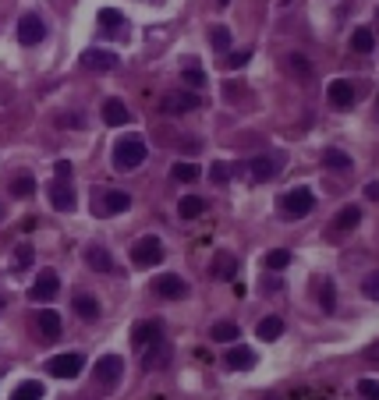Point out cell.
Masks as SVG:
<instances>
[{
  "mask_svg": "<svg viewBox=\"0 0 379 400\" xmlns=\"http://www.w3.org/2000/svg\"><path fill=\"white\" fill-rule=\"evenodd\" d=\"M145 156H149V149H145L142 135H124L114 145V166H117V171H124V174L135 171V166H142Z\"/></svg>",
  "mask_w": 379,
  "mask_h": 400,
  "instance_id": "obj_1",
  "label": "cell"
},
{
  "mask_svg": "<svg viewBox=\"0 0 379 400\" xmlns=\"http://www.w3.org/2000/svg\"><path fill=\"white\" fill-rule=\"evenodd\" d=\"M312 205H315V195H312V188L298 184V188H291V192L280 195V213L287 220H302L312 213Z\"/></svg>",
  "mask_w": 379,
  "mask_h": 400,
  "instance_id": "obj_2",
  "label": "cell"
},
{
  "mask_svg": "<svg viewBox=\"0 0 379 400\" xmlns=\"http://www.w3.org/2000/svg\"><path fill=\"white\" fill-rule=\"evenodd\" d=\"M163 259V241L156 238V234H145V238H138L135 245H132V262L138 266V269H149V266H156Z\"/></svg>",
  "mask_w": 379,
  "mask_h": 400,
  "instance_id": "obj_3",
  "label": "cell"
},
{
  "mask_svg": "<svg viewBox=\"0 0 379 400\" xmlns=\"http://www.w3.org/2000/svg\"><path fill=\"white\" fill-rule=\"evenodd\" d=\"M199 107H202L199 96H195V92H184V89H171V92L160 96V110H163V114H174V117L192 114V110H199Z\"/></svg>",
  "mask_w": 379,
  "mask_h": 400,
  "instance_id": "obj_4",
  "label": "cell"
},
{
  "mask_svg": "<svg viewBox=\"0 0 379 400\" xmlns=\"http://www.w3.org/2000/svg\"><path fill=\"white\" fill-rule=\"evenodd\" d=\"M47 202H50V209H57V213H71V209L78 205L75 188L68 181H60V177L47 184Z\"/></svg>",
  "mask_w": 379,
  "mask_h": 400,
  "instance_id": "obj_5",
  "label": "cell"
},
{
  "mask_svg": "<svg viewBox=\"0 0 379 400\" xmlns=\"http://www.w3.org/2000/svg\"><path fill=\"white\" fill-rule=\"evenodd\" d=\"M171 358H174V347L167 344V336H156L149 347H142V368L156 372V368H163L167 362H171Z\"/></svg>",
  "mask_w": 379,
  "mask_h": 400,
  "instance_id": "obj_6",
  "label": "cell"
},
{
  "mask_svg": "<svg viewBox=\"0 0 379 400\" xmlns=\"http://www.w3.org/2000/svg\"><path fill=\"white\" fill-rule=\"evenodd\" d=\"M78 64L86 68V71H110V68H117V53H110V50H103V47H89V50H82V57H78Z\"/></svg>",
  "mask_w": 379,
  "mask_h": 400,
  "instance_id": "obj_7",
  "label": "cell"
},
{
  "mask_svg": "<svg viewBox=\"0 0 379 400\" xmlns=\"http://www.w3.org/2000/svg\"><path fill=\"white\" fill-rule=\"evenodd\" d=\"M121 372H124L121 354H103L99 362H96V368H93V379H96L99 386H114L117 379H121Z\"/></svg>",
  "mask_w": 379,
  "mask_h": 400,
  "instance_id": "obj_8",
  "label": "cell"
},
{
  "mask_svg": "<svg viewBox=\"0 0 379 400\" xmlns=\"http://www.w3.org/2000/svg\"><path fill=\"white\" fill-rule=\"evenodd\" d=\"M57 290H60V277H57L53 269H43V273L36 277V284L29 287V298H32V301H53Z\"/></svg>",
  "mask_w": 379,
  "mask_h": 400,
  "instance_id": "obj_9",
  "label": "cell"
},
{
  "mask_svg": "<svg viewBox=\"0 0 379 400\" xmlns=\"http://www.w3.org/2000/svg\"><path fill=\"white\" fill-rule=\"evenodd\" d=\"M82 354H57V358H50L47 362V372L53 375V379H75L78 372H82Z\"/></svg>",
  "mask_w": 379,
  "mask_h": 400,
  "instance_id": "obj_10",
  "label": "cell"
},
{
  "mask_svg": "<svg viewBox=\"0 0 379 400\" xmlns=\"http://www.w3.org/2000/svg\"><path fill=\"white\" fill-rule=\"evenodd\" d=\"M18 39H22L25 47H36L47 39V25L39 14H22V22H18Z\"/></svg>",
  "mask_w": 379,
  "mask_h": 400,
  "instance_id": "obj_11",
  "label": "cell"
},
{
  "mask_svg": "<svg viewBox=\"0 0 379 400\" xmlns=\"http://www.w3.org/2000/svg\"><path fill=\"white\" fill-rule=\"evenodd\" d=\"M156 294L167 301H181L188 298V280H181L178 273H163V277H156Z\"/></svg>",
  "mask_w": 379,
  "mask_h": 400,
  "instance_id": "obj_12",
  "label": "cell"
},
{
  "mask_svg": "<svg viewBox=\"0 0 379 400\" xmlns=\"http://www.w3.org/2000/svg\"><path fill=\"white\" fill-rule=\"evenodd\" d=\"M326 99H330L333 110H347V107H354V86L347 78H337V82H330Z\"/></svg>",
  "mask_w": 379,
  "mask_h": 400,
  "instance_id": "obj_13",
  "label": "cell"
},
{
  "mask_svg": "<svg viewBox=\"0 0 379 400\" xmlns=\"http://www.w3.org/2000/svg\"><path fill=\"white\" fill-rule=\"evenodd\" d=\"M256 362H259V358H256V351H252V347H230L227 354H223V365L227 368H234V372H245V368H256Z\"/></svg>",
  "mask_w": 379,
  "mask_h": 400,
  "instance_id": "obj_14",
  "label": "cell"
},
{
  "mask_svg": "<svg viewBox=\"0 0 379 400\" xmlns=\"http://www.w3.org/2000/svg\"><path fill=\"white\" fill-rule=\"evenodd\" d=\"M156 336H163L160 319H145V323H138V326L132 329V344H135V351H142V347H149Z\"/></svg>",
  "mask_w": 379,
  "mask_h": 400,
  "instance_id": "obj_15",
  "label": "cell"
},
{
  "mask_svg": "<svg viewBox=\"0 0 379 400\" xmlns=\"http://www.w3.org/2000/svg\"><path fill=\"white\" fill-rule=\"evenodd\" d=\"M248 166V177L252 181H269V177H277V160H269V156H256V160H248L245 163Z\"/></svg>",
  "mask_w": 379,
  "mask_h": 400,
  "instance_id": "obj_16",
  "label": "cell"
},
{
  "mask_svg": "<svg viewBox=\"0 0 379 400\" xmlns=\"http://www.w3.org/2000/svg\"><path fill=\"white\" fill-rule=\"evenodd\" d=\"M103 121H107L110 128H121V124H128L132 114H128V107H124V99H107V103H103Z\"/></svg>",
  "mask_w": 379,
  "mask_h": 400,
  "instance_id": "obj_17",
  "label": "cell"
},
{
  "mask_svg": "<svg viewBox=\"0 0 379 400\" xmlns=\"http://www.w3.org/2000/svg\"><path fill=\"white\" fill-rule=\"evenodd\" d=\"M71 308H75V315H78V319H86V323L99 319V301L93 298V294H75Z\"/></svg>",
  "mask_w": 379,
  "mask_h": 400,
  "instance_id": "obj_18",
  "label": "cell"
},
{
  "mask_svg": "<svg viewBox=\"0 0 379 400\" xmlns=\"http://www.w3.org/2000/svg\"><path fill=\"white\" fill-rule=\"evenodd\" d=\"M284 68L298 78V82H308L312 78V60L305 57V53H287L284 57Z\"/></svg>",
  "mask_w": 379,
  "mask_h": 400,
  "instance_id": "obj_19",
  "label": "cell"
},
{
  "mask_svg": "<svg viewBox=\"0 0 379 400\" xmlns=\"http://www.w3.org/2000/svg\"><path fill=\"white\" fill-rule=\"evenodd\" d=\"M86 262H89L96 273H110V269H114L110 251H107V248H99V245H89V248H86Z\"/></svg>",
  "mask_w": 379,
  "mask_h": 400,
  "instance_id": "obj_20",
  "label": "cell"
},
{
  "mask_svg": "<svg viewBox=\"0 0 379 400\" xmlns=\"http://www.w3.org/2000/svg\"><path fill=\"white\" fill-rule=\"evenodd\" d=\"M36 326H39V333H43V336H60V315L53 308H39Z\"/></svg>",
  "mask_w": 379,
  "mask_h": 400,
  "instance_id": "obj_21",
  "label": "cell"
},
{
  "mask_svg": "<svg viewBox=\"0 0 379 400\" xmlns=\"http://www.w3.org/2000/svg\"><path fill=\"white\" fill-rule=\"evenodd\" d=\"M213 277L234 280V277H238V259L227 255V251H217V259H213Z\"/></svg>",
  "mask_w": 379,
  "mask_h": 400,
  "instance_id": "obj_22",
  "label": "cell"
},
{
  "mask_svg": "<svg viewBox=\"0 0 379 400\" xmlns=\"http://www.w3.org/2000/svg\"><path fill=\"white\" fill-rule=\"evenodd\" d=\"M280 333H284V319H280V315H266V319L259 323V329H256V336H259V340H266V344H273Z\"/></svg>",
  "mask_w": 379,
  "mask_h": 400,
  "instance_id": "obj_23",
  "label": "cell"
},
{
  "mask_svg": "<svg viewBox=\"0 0 379 400\" xmlns=\"http://www.w3.org/2000/svg\"><path fill=\"white\" fill-rule=\"evenodd\" d=\"M128 205H132V195L128 192H107V199H103V209H107V213L114 216V213H128Z\"/></svg>",
  "mask_w": 379,
  "mask_h": 400,
  "instance_id": "obj_24",
  "label": "cell"
},
{
  "mask_svg": "<svg viewBox=\"0 0 379 400\" xmlns=\"http://www.w3.org/2000/svg\"><path fill=\"white\" fill-rule=\"evenodd\" d=\"M351 50H354V53H372V50H376V36H372V29H354V36H351Z\"/></svg>",
  "mask_w": 379,
  "mask_h": 400,
  "instance_id": "obj_25",
  "label": "cell"
},
{
  "mask_svg": "<svg viewBox=\"0 0 379 400\" xmlns=\"http://www.w3.org/2000/svg\"><path fill=\"white\" fill-rule=\"evenodd\" d=\"M202 209H206V202H202L199 195H184V199L178 202L181 220H195V216H202Z\"/></svg>",
  "mask_w": 379,
  "mask_h": 400,
  "instance_id": "obj_26",
  "label": "cell"
},
{
  "mask_svg": "<svg viewBox=\"0 0 379 400\" xmlns=\"http://www.w3.org/2000/svg\"><path fill=\"white\" fill-rule=\"evenodd\" d=\"M199 177H202V166L192 163V160H184V163L174 166V181H181V184H192V181H199Z\"/></svg>",
  "mask_w": 379,
  "mask_h": 400,
  "instance_id": "obj_27",
  "label": "cell"
},
{
  "mask_svg": "<svg viewBox=\"0 0 379 400\" xmlns=\"http://www.w3.org/2000/svg\"><path fill=\"white\" fill-rule=\"evenodd\" d=\"M358 220H362V209H358V205H344L341 213H337L333 223H337V230H354Z\"/></svg>",
  "mask_w": 379,
  "mask_h": 400,
  "instance_id": "obj_28",
  "label": "cell"
},
{
  "mask_svg": "<svg viewBox=\"0 0 379 400\" xmlns=\"http://www.w3.org/2000/svg\"><path fill=\"white\" fill-rule=\"evenodd\" d=\"M323 163L330 166V171H341V174L354 166V163H351V156H347V153H341V149H326V153H323Z\"/></svg>",
  "mask_w": 379,
  "mask_h": 400,
  "instance_id": "obj_29",
  "label": "cell"
},
{
  "mask_svg": "<svg viewBox=\"0 0 379 400\" xmlns=\"http://www.w3.org/2000/svg\"><path fill=\"white\" fill-rule=\"evenodd\" d=\"M209 43H213V50L223 57V53H230V29H223V25H213L209 29Z\"/></svg>",
  "mask_w": 379,
  "mask_h": 400,
  "instance_id": "obj_30",
  "label": "cell"
},
{
  "mask_svg": "<svg viewBox=\"0 0 379 400\" xmlns=\"http://www.w3.org/2000/svg\"><path fill=\"white\" fill-rule=\"evenodd\" d=\"M36 192V177L32 174H18L14 181H11V195L14 199H29Z\"/></svg>",
  "mask_w": 379,
  "mask_h": 400,
  "instance_id": "obj_31",
  "label": "cell"
},
{
  "mask_svg": "<svg viewBox=\"0 0 379 400\" xmlns=\"http://www.w3.org/2000/svg\"><path fill=\"white\" fill-rule=\"evenodd\" d=\"M11 400H43V383L29 379V383H22V386L11 393Z\"/></svg>",
  "mask_w": 379,
  "mask_h": 400,
  "instance_id": "obj_32",
  "label": "cell"
},
{
  "mask_svg": "<svg viewBox=\"0 0 379 400\" xmlns=\"http://www.w3.org/2000/svg\"><path fill=\"white\" fill-rule=\"evenodd\" d=\"M266 269H287L291 266V251L287 248H273V251H266Z\"/></svg>",
  "mask_w": 379,
  "mask_h": 400,
  "instance_id": "obj_33",
  "label": "cell"
},
{
  "mask_svg": "<svg viewBox=\"0 0 379 400\" xmlns=\"http://www.w3.org/2000/svg\"><path fill=\"white\" fill-rule=\"evenodd\" d=\"M209 336H213L217 344H230V340L238 336V326H234V323H217L213 329H209Z\"/></svg>",
  "mask_w": 379,
  "mask_h": 400,
  "instance_id": "obj_34",
  "label": "cell"
},
{
  "mask_svg": "<svg viewBox=\"0 0 379 400\" xmlns=\"http://www.w3.org/2000/svg\"><path fill=\"white\" fill-rule=\"evenodd\" d=\"M223 60V68H245L248 60H252V47H241V50H230V57H220Z\"/></svg>",
  "mask_w": 379,
  "mask_h": 400,
  "instance_id": "obj_35",
  "label": "cell"
},
{
  "mask_svg": "<svg viewBox=\"0 0 379 400\" xmlns=\"http://www.w3.org/2000/svg\"><path fill=\"white\" fill-rule=\"evenodd\" d=\"M32 259H36V251L29 245H18L11 255V269H25V266H32Z\"/></svg>",
  "mask_w": 379,
  "mask_h": 400,
  "instance_id": "obj_36",
  "label": "cell"
},
{
  "mask_svg": "<svg viewBox=\"0 0 379 400\" xmlns=\"http://www.w3.org/2000/svg\"><path fill=\"white\" fill-rule=\"evenodd\" d=\"M319 301H323V312H326V315L337 312V301H333V280H319Z\"/></svg>",
  "mask_w": 379,
  "mask_h": 400,
  "instance_id": "obj_37",
  "label": "cell"
},
{
  "mask_svg": "<svg viewBox=\"0 0 379 400\" xmlns=\"http://www.w3.org/2000/svg\"><path fill=\"white\" fill-rule=\"evenodd\" d=\"M209 177H213V184H227L230 177H234V163H213V171H209Z\"/></svg>",
  "mask_w": 379,
  "mask_h": 400,
  "instance_id": "obj_38",
  "label": "cell"
},
{
  "mask_svg": "<svg viewBox=\"0 0 379 400\" xmlns=\"http://www.w3.org/2000/svg\"><path fill=\"white\" fill-rule=\"evenodd\" d=\"M362 294H365L369 301H379V269L369 273V277L362 280Z\"/></svg>",
  "mask_w": 379,
  "mask_h": 400,
  "instance_id": "obj_39",
  "label": "cell"
},
{
  "mask_svg": "<svg viewBox=\"0 0 379 400\" xmlns=\"http://www.w3.org/2000/svg\"><path fill=\"white\" fill-rule=\"evenodd\" d=\"M181 78L188 82V86H195V89H202V86H206V71H202V68H184V71H181Z\"/></svg>",
  "mask_w": 379,
  "mask_h": 400,
  "instance_id": "obj_40",
  "label": "cell"
},
{
  "mask_svg": "<svg viewBox=\"0 0 379 400\" xmlns=\"http://www.w3.org/2000/svg\"><path fill=\"white\" fill-rule=\"evenodd\" d=\"M99 22H103V29H121V22H124V14L121 11H99Z\"/></svg>",
  "mask_w": 379,
  "mask_h": 400,
  "instance_id": "obj_41",
  "label": "cell"
},
{
  "mask_svg": "<svg viewBox=\"0 0 379 400\" xmlns=\"http://www.w3.org/2000/svg\"><path fill=\"white\" fill-rule=\"evenodd\" d=\"M358 393H362L365 400H379V383L376 379H362V383H358Z\"/></svg>",
  "mask_w": 379,
  "mask_h": 400,
  "instance_id": "obj_42",
  "label": "cell"
},
{
  "mask_svg": "<svg viewBox=\"0 0 379 400\" xmlns=\"http://www.w3.org/2000/svg\"><path fill=\"white\" fill-rule=\"evenodd\" d=\"M57 124H60V128H86V117H82V114H60Z\"/></svg>",
  "mask_w": 379,
  "mask_h": 400,
  "instance_id": "obj_43",
  "label": "cell"
},
{
  "mask_svg": "<svg viewBox=\"0 0 379 400\" xmlns=\"http://www.w3.org/2000/svg\"><path fill=\"white\" fill-rule=\"evenodd\" d=\"M53 171H57L60 181H68V177H71V163H68V160H57V163H53Z\"/></svg>",
  "mask_w": 379,
  "mask_h": 400,
  "instance_id": "obj_44",
  "label": "cell"
},
{
  "mask_svg": "<svg viewBox=\"0 0 379 400\" xmlns=\"http://www.w3.org/2000/svg\"><path fill=\"white\" fill-rule=\"evenodd\" d=\"M365 195H369L372 202H379V181H369V184H365Z\"/></svg>",
  "mask_w": 379,
  "mask_h": 400,
  "instance_id": "obj_45",
  "label": "cell"
},
{
  "mask_svg": "<svg viewBox=\"0 0 379 400\" xmlns=\"http://www.w3.org/2000/svg\"><path fill=\"white\" fill-rule=\"evenodd\" d=\"M365 358H369V362H379V340L365 347Z\"/></svg>",
  "mask_w": 379,
  "mask_h": 400,
  "instance_id": "obj_46",
  "label": "cell"
},
{
  "mask_svg": "<svg viewBox=\"0 0 379 400\" xmlns=\"http://www.w3.org/2000/svg\"><path fill=\"white\" fill-rule=\"evenodd\" d=\"M376 110H379V96H376Z\"/></svg>",
  "mask_w": 379,
  "mask_h": 400,
  "instance_id": "obj_47",
  "label": "cell"
},
{
  "mask_svg": "<svg viewBox=\"0 0 379 400\" xmlns=\"http://www.w3.org/2000/svg\"><path fill=\"white\" fill-rule=\"evenodd\" d=\"M220 4H230V0H220Z\"/></svg>",
  "mask_w": 379,
  "mask_h": 400,
  "instance_id": "obj_48",
  "label": "cell"
}]
</instances>
